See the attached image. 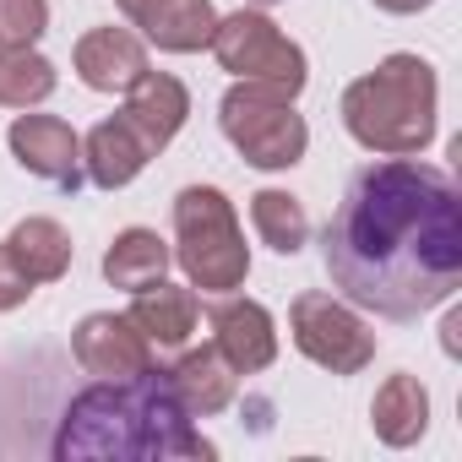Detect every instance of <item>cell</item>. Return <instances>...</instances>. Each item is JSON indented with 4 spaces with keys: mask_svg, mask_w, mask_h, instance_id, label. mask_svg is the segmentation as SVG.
Wrapping results in <instances>:
<instances>
[{
    "mask_svg": "<svg viewBox=\"0 0 462 462\" xmlns=\"http://www.w3.org/2000/svg\"><path fill=\"white\" fill-rule=\"evenodd\" d=\"M370 424L386 446H413L430 430V392L419 386V375H386L370 402Z\"/></svg>",
    "mask_w": 462,
    "mask_h": 462,
    "instance_id": "17",
    "label": "cell"
},
{
    "mask_svg": "<svg viewBox=\"0 0 462 462\" xmlns=\"http://www.w3.org/2000/svg\"><path fill=\"white\" fill-rule=\"evenodd\" d=\"M321 262L348 305L386 321H413L446 305L462 283L451 174L419 158L365 163L321 235Z\"/></svg>",
    "mask_w": 462,
    "mask_h": 462,
    "instance_id": "1",
    "label": "cell"
},
{
    "mask_svg": "<svg viewBox=\"0 0 462 462\" xmlns=\"http://www.w3.org/2000/svg\"><path fill=\"white\" fill-rule=\"evenodd\" d=\"M251 6H283V0H251Z\"/></svg>",
    "mask_w": 462,
    "mask_h": 462,
    "instance_id": "26",
    "label": "cell"
},
{
    "mask_svg": "<svg viewBox=\"0 0 462 462\" xmlns=\"http://www.w3.org/2000/svg\"><path fill=\"white\" fill-rule=\"evenodd\" d=\"M185 115H190V93H185V82L169 77V71H152V66H147L142 82L125 88V109H120V120L136 131V142H142L147 152H163V147L180 136Z\"/></svg>",
    "mask_w": 462,
    "mask_h": 462,
    "instance_id": "11",
    "label": "cell"
},
{
    "mask_svg": "<svg viewBox=\"0 0 462 462\" xmlns=\"http://www.w3.org/2000/svg\"><path fill=\"white\" fill-rule=\"evenodd\" d=\"M115 6H120L125 17H136V12H142V0H115Z\"/></svg>",
    "mask_w": 462,
    "mask_h": 462,
    "instance_id": "25",
    "label": "cell"
},
{
    "mask_svg": "<svg viewBox=\"0 0 462 462\" xmlns=\"http://www.w3.org/2000/svg\"><path fill=\"white\" fill-rule=\"evenodd\" d=\"M435 66L419 55H386L375 71L343 88V125L381 158H413L435 142Z\"/></svg>",
    "mask_w": 462,
    "mask_h": 462,
    "instance_id": "3",
    "label": "cell"
},
{
    "mask_svg": "<svg viewBox=\"0 0 462 462\" xmlns=\"http://www.w3.org/2000/svg\"><path fill=\"white\" fill-rule=\"evenodd\" d=\"M196 316H201L196 294L180 289V283H163V278L147 283V289H136V300H131V321L142 327V337L152 348H180L196 332Z\"/></svg>",
    "mask_w": 462,
    "mask_h": 462,
    "instance_id": "16",
    "label": "cell"
},
{
    "mask_svg": "<svg viewBox=\"0 0 462 462\" xmlns=\"http://www.w3.org/2000/svg\"><path fill=\"white\" fill-rule=\"evenodd\" d=\"M251 223H256V235L262 245H273L278 256H300L305 240H310V217H305V201L289 196V190H256L251 196Z\"/></svg>",
    "mask_w": 462,
    "mask_h": 462,
    "instance_id": "20",
    "label": "cell"
},
{
    "mask_svg": "<svg viewBox=\"0 0 462 462\" xmlns=\"http://www.w3.org/2000/svg\"><path fill=\"white\" fill-rule=\"evenodd\" d=\"M169 262H174V251L152 235V228H125V235H115V245L104 251V278L115 283V289H147V283H158L163 273H169Z\"/></svg>",
    "mask_w": 462,
    "mask_h": 462,
    "instance_id": "18",
    "label": "cell"
},
{
    "mask_svg": "<svg viewBox=\"0 0 462 462\" xmlns=\"http://www.w3.org/2000/svg\"><path fill=\"white\" fill-rule=\"evenodd\" d=\"M6 142H12V158H17L33 180H44V185H55V190H82V185H88L82 136H77L66 120H55V115H17L12 131H6Z\"/></svg>",
    "mask_w": 462,
    "mask_h": 462,
    "instance_id": "8",
    "label": "cell"
},
{
    "mask_svg": "<svg viewBox=\"0 0 462 462\" xmlns=\"http://www.w3.org/2000/svg\"><path fill=\"white\" fill-rule=\"evenodd\" d=\"M158 50L169 55H190L212 39L217 28V12H212V0H142V12L131 17Z\"/></svg>",
    "mask_w": 462,
    "mask_h": 462,
    "instance_id": "14",
    "label": "cell"
},
{
    "mask_svg": "<svg viewBox=\"0 0 462 462\" xmlns=\"http://www.w3.org/2000/svg\"><path fill=\"white\" fill-rule=\"evenodd\" d=\"M12 256L28 267V278L33 283H55V278H66V267H71V235L55 223V217H23L17 228H12Z\"/></svg>",
    "mask_w": 462,
    "mask_h": 462,
    "instance_id": "19",
    "label": "cell"
},
{
    "mask_svg": "<svg viewBox=\"0 0 462 462\" xmlns=\"http://www.w3.org/2000/svg\"><path fill=\"white\" fill-rule=\"evenodd\" d=\"M71 66H77V77H82L93 93H125V88L142 82L147 50H142V39L125 33V28H93V33L77 39Z\"/></svg>",
    "mask_w": 462,
    "mask_h": 462,
    "instance_id": "12",
    "label": "cell"
},
{
    "mask_svg": "<svg viewBox=\"0 0 462 462\" xmlns=\"http://www.w3.org/2000/svg\"><path fill=\"white\" fill-rule=\"evenodd\" d=\"M163 375H169V386H174V397L185 402L190 419H212V413H223L235 402V365H228L217 348H190Z\"/></svg>",
    "mask_w": 462,
    "mask_h": 462,
    "instance_id": "13",
    "label": "cell"
},
{
    "mask_svg": "<svg viewBox=\"0 0 462 462\" xmlns=\"http://www.w3.org/2000/svg\"><path fill=\"white\" fill-rule=\"evenodd\" d=\"M381 12H392V17H413V12H424L430 0H375Z\"/></svg>",
    "mask_w": 462,
    "mask_h": 462,
    "instance_id": "24",
    "label": "cell"
},
{
    "mask_svg": "<svg viewBox=\"0 0 462 462\" xmlns=\"http://www.w3.org/2000/svg\"><path fill=\"white\" fill-rule=\"evenodd\" d=\"M55 93V66L28 50H0V109H33Z\"/></svg>",
    "mask_w": 462,
    "mask_h": 462,
    "instance_id": "21",
    "label": "cell"
},
{
    "mask_svg": "<svg viewBox=\"0 0 462 462\" xmlns=\"http://www.w3.org/2000/svg\"><path fill=\"white\" fill-rule=\"evenodd\" d=\"M71 354L98 381H125V375H142L152 365V343L142 337V327L131 316H115V310L82 316L71 332Z\"/></svg>",
    "mask_w": 462,
    "mask_h": 462,
    "instance_id": "9",
    "label": "cell"
},
{
    "mask_svg": "<svg viewBox=\"0 0 462 462\" xmlns=\"http://www.w3.org/2000/svg\"><path fill=\"white\" fill-rule=\"evenodd\" d=\"M207 327H212V348L235 365V375H256L278 359V327L273 310L256 300H217L207 305Z\"/></svg>",
    "mask_w": 462,
    "mask_h": 462,
    "instance_id": "10",
    "label": "cell"
},
{
    "mask_svg": "<svg viewBox=\"0 0 462 462\" xmlns=\"http://www.w3.org/2000/svg\"><path fill=\"white\" fill-rule=\"evenodd\" d=\"M50 28V0H0V50H28Z\"/></svg>",
    "mask_w": 462,
    "mask_h": 462,
    "instance_id": "22",
    "label": "cell"
},
{
    "mask_svg": "<svg viewBox=\"0 0 462 462\" xmlns=\"http://www.w3.org/2000/svg\"><path fill=\"white\" fill-rule=\"evenodd\" d=\"M207 50L217 55L223 71H235L240 82H262L278 88L289 98H300L305 88V50L267 17V12H235V17H217Z\"/></svg>",
    "mask_w": 462,
    "mask_h": 462,
    "instance_id": "6",
    "label": "cell"
},
{
    "mask_svg": "<svg viewBox=\"0 0 462 462\" xmlns=\"http://www.w3.org/2000/svg\"><path fill=\"white\" fill-rule=\"evenodd\" d=\"M289 332H294V348L332 375H359L375 359V332L348 305H337L332 294H316V289L289 305Z\"/></svg>",
    "mask_w": 462,
    "mask_h": 462,
    "instance_id": "7",
    "label": "cell"
},
{
    "mask_svg": "<svg viewBox=\"0 0 462 462\" xmlns=\"http://www.w3.org/2000/svg\"><path fill=\"white\" fill-rule=\"evenodd\" d=\"M147 147L136 142V131L115 115V120H98L93 131H88V142H82V169H88V180L98 185V190H120V185H131L142 169H147Z\"/></svg>",
    "mask_w": 462,
    "mask_h": 462,
    "instance_id": "15",
    "label": "cell"
},
{
    "mask_svg": "<svg viewBox=\"0 0 462 462\" xmlns=\"http://www.w3.org/2000/svg\"><path fill=\"white\" fill-rule=\"evenodd\" d=\"M174 262L185 267L190 289H207V294H228L245 283L251 245L217 185H185L174 196Z\"/></svg>",
    "mask_w": 462,
    "mask_h": 462,
    "instance_id": "4",
    "label": "cell"
},
{
    "mask_svg": "<svg viewBox=\"0 0 462 462\" xmlns=\"http://www.w3.org/2000/svg\"><path fill=\"white\" fill-rule=\"evenodd\" d=\"M33 278H28V267L12 256V245H0V310H17V305H28L33 300Z\"/></svg>",
    "mask_w": 462,
    "mask_h": 462,
    "instance_id": "23",
    "label": "cell"
},
{
    "mask_svg": "<svg viewBox=\"0 0 462 462\" xmlns=\"http://www.w3.org/2000/svg\"><path fill=\"white\" fill-rule=\"evenodd\" d=\"M217 125L245 163L256 169H294L310 147L305 115L294 109L289 93L262 88V82H235L217 104Z\"/></svg>",
    "mask_w": 462,
    "mask_h": 462,
    "instance_id": "5",
    "label": "cell"
},
{
    "mask_svg": "<svg viewBox=\"0 0 462 462\" xmlns=\"http://www.w3.org/2000/svg\"><path fill=\"white\" fill-rule=\"evenodd\" d=\"M50 451L60 462H190L212 457V440L190 430V413L174 397L169 375L147 365L142 375L98 381L71 397Z\"/></svg>",
    "mask_w": 462,
    "mask_h": 462,
    "instance_id": "2",
    "label": "cell"
}]
</instances>
